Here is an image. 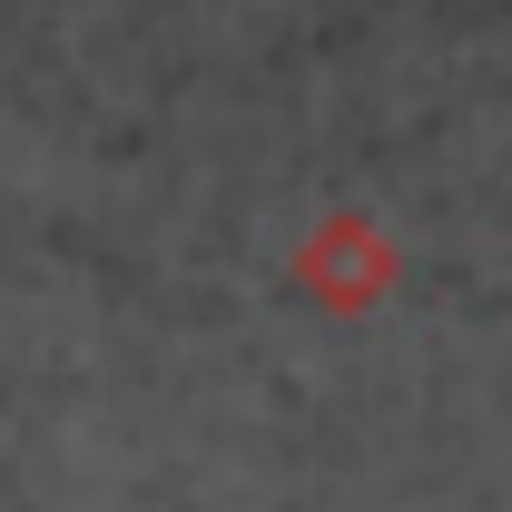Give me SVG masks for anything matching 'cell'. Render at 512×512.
I'll return each instance as SVG.
<instances>
[{"label": "cell", "instance_id": "1", "mask_svg": "<svg viewBox=\"0 0 512 512\" xmlns=\"http://www.w3.org/2000/svg\"><path fill=\"white\" fill-rule=\"evenodd\" d=\"M296 286L316 306H335V316H355V306H375L384 286H394V237H384L375 217L335 207V217H316V237L296 247Z\"/></svg>", "mask_w": 512, "mask_h": 512}]
</instances>
